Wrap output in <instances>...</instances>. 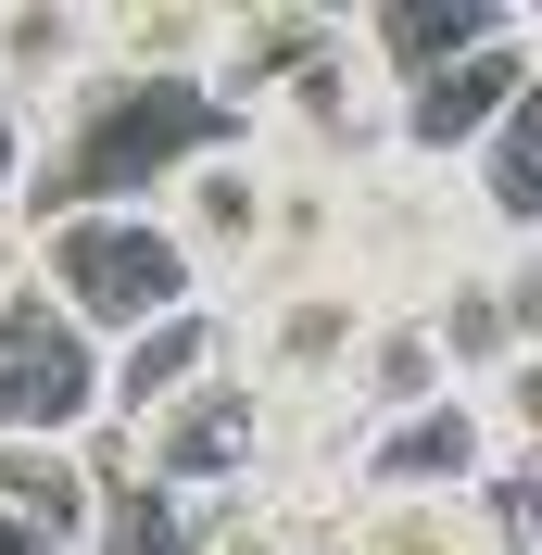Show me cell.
<instances>
[{
	"mask_svg": "<svg viewBox=\"0 0 542 555\" xmlns=\"http://www.w3.org/2000/svg\"><path fill=\"white\" fill-rule=\"evenodd\" d=\"M26 291L64 315L89 353H114V341H139V328H165V315L203 304V278H190V253L152 228V203H102V215L26 228Z\"/></svg>",
	"mask_w": 542,
	"mask_h": 555,
	"instance_id": "obj_1",
	"label": "cell"
},
{
	"mask_svg": "<svg viewBox=\"0 0 542 555\" xmlns=\"http://www.w3.org/2000/svg\"><path fill=\"white\" fill-rule=\"evenodd\" d=\"M266 215H278V165L253 152L240 127H215L190 165L152 190V228H165L177 253H190V278H203V304L215 291H240L253 278V253H266Z\"/></svg>",
	"mask_w": 542,
	"mask_h": 555,
	"instance_id": "obj_2",
	"label": "cell"
},
{
	"mask_svg": "<svg viewBox=\"0 0 542 555\" xmlns=\"http://www.w3.org/2000/svg\"><path fill=\"white\" fill-rule=\"evenodd\" d=\"M253 467H266V391L240 366H203L165 416H139V480L165 505H228L253 492Z\"/></svg>",
	"mask_w": 542,
	"mask_h": 555,
	"instance_id": "obj_3",
	"label": "cell"
},
{
	"mask_svg": "<svg viewBox=\"0 0 542 555\" xmlns=\"http://www.w3.org/2000/svg\"><path fill=\"white\" fill-rule=\"evenodd\" d=\"M328 555H542L530 543V467H492L479 492H353Z\"/></svg>",
	"mask_w": 542,
	"mask_h": 555,
	"instance_id": "obj_4",
	"label": "cell"
},
{
	"mask_svg": "<svg viewBox=\"0 0 542 555\" xmlns=\"http://www.w3.org/2000/svg\"><path fill=\"white\" fill-rule=\"evenodd\" d=\"M89 89H102V26H89V0H0V114L38 139V127H64Z\"/></svg>",
	"mask_w": 542,
	"mask_h": 555,
	"instance_id": "obj_5",
	"label": "cell"
},
{
	"mask_svg": "<svg viewBox=\"0 0 542 555\" xmlns=\"http://www.w3.org/2000/svg\"><path fill=\"white\" fill-rule=\"evenodd\" d=\"M416 328H429V353L454 366V391L492 379V366H517V353H542L530 341V253H467V266L416 304Z\"/></svg>",
	"mask_w": 542,
	"mask_h": 555,
	"instance_id": "obj_6",
	"label": "cell"
},
{
	"mask_svg": "<svg viewBox=\"0 0 542 555\" xmlns=\"http://www.w3.org/2000/svg\"><path fill=\"white\" fill-rule=\"evenodd\" d=\"M505 467L492 454V429L467 416V391H441V404L391 416V429H366V454H353V492H479Z\"/></svg>",
	"mask_w": 542,
	"mask_h": 555,
	"instance_id": "obj_7",
	"label": "cell"
},
{
	"mask_svg": "<svg viewBox=\"0 0 542 555\" xmlns=\"http://www.w3.org/2000/svg\"><path fill=\"white\" fill-rule=\"evenodd\" d=\"M203 366H228V315L190 304V315H165V328H139V341L102 353V416H114V429H139V416H165Z\"/></svg>",
	"mask_w": 542,
	"mask_h": 555,
	"instance_id": "obj_8",
	"label": "cell"
},
{
	"mask_svg": "<svg viewBox=\"0 0 542 555\" xmlns=\"http://www.w3.org/2000/svg\"><path fill=\"white\" fill-rule=\"evenodd\" d=\"M89 26H102V76H127V89H203L215 0H89Z\"/></svg>",
	"mask_w": 542,
	"mask_h": 555,
	"instance_id": "obj_9",
	"label": "cell"
},
{
	"mask_svg": "<svg viewBox=\"0 0 542 555\" xmlns=\"http://www.w3.org/2000/svg\"><path fill=\"white\" fill-rule=\"evenodd\" d=\"M441 391H454V366L429 353V328H416V315H366V341H353V366H340V404L366 416V429H391V416L441 404Z\"/></svg>",
	"mask_w": 542,
	"mask_h": 555,
	"instance_id": "obj_10",
	"label": "cell"
},
{
	"mask_svg": "<svg viewBox=\"0 0 542 555\" xmlns=\"http://www.w3.org/2000/svg\"><path fill=\"white\" fill-rule=\"evenodd\" d=\"M26 152H38V139L13 127V114H0V215H13V190H26Z\"/></svg>",
	"mask_w": 542,
	"mask_h": 555,
	"instance_id": "obj_11",
	"label": "cell"
},
{
	"mask_svg": "<svg viewBox=\"0 0 542 555\" xmlns=\"http://www.w3.org/2000/svg\"><path fill=\"white\" fill-rule=\"evenodd\" d=\"M0 291H26V215H0Z\"/></svg>",
	"mask_w": 542,
	"mask_h": 555,
	"instance_id": "obj_12",
	"label": "cell"
}]
</instances>
